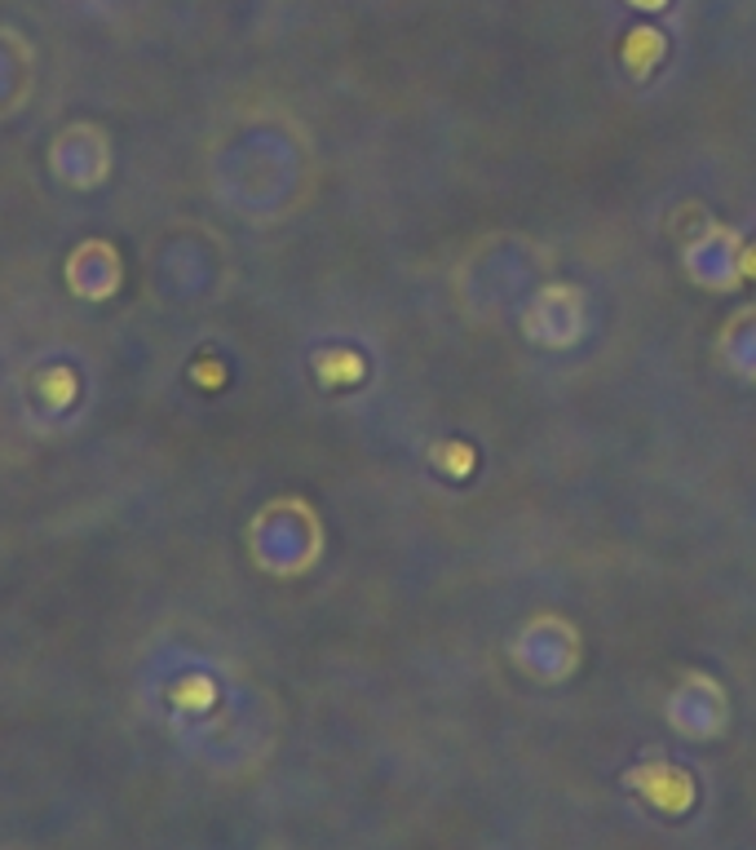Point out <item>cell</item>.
Wrapping results in <instances>:
<instances>
[{"mask_svg": "<svg viewBox=\"0 0 756 850\" xmlns=\"http://www.w3.org/2000/svg\"><path fill=\"white\" fill-rule=\"evenodd\" d=\"M633 4H637V9H664L668 0H633Z\"/></svg>", "mask_w": 756, "mask_h": 850, "instance_id": "cell-1", "label": "cell"}]
</instances>
